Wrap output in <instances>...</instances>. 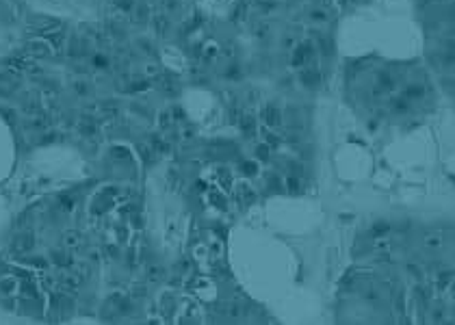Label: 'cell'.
Here are the masks:
<instances>
[{
    "label": "cell",
    "mask_w": 455,
    "mask_h": 325,
    "mask_svg": "<svg viewBox=\"0 0 455 325\" xmlns=\"http://www.w3.org/2000/svg\"><path fill=\"white\" fill-rule=\"evenodd\" d=\"M267 32H269V24H264V22H262V24L256 26V37H262V39H264V37H267Z\"/></svg>",
    "instance_id": "cell-25"
},
{
    "label": "cell",
    "mask_w": 455,
    "mask_h": 325,
    "mask_svg": "<svg viewBox=\"0 0 455 325\" xmlns=\"http://www.w3.org/2000/svg\"><path fill=\"white\" fill-rule=\"evenodd\" d=\"M94 65H96V67H100V69H104L106 65H109V61H106V57H102V54H96V57H94Z\"/></svg>",
    "instance_id": "cell-24"
},
{
    "label": "cell",
    "mask_w": 455,
    "mask_h": 325,
    "mask_svg": "<svg viewBox=\"0 0 455 325\" xmlns=\"http://www.w3.org/2000/svg\"><path fill=\"white\" fill-rule=\"evenodd\" d=\"M32 247H35V236L31 232H17L11 241V252L16 256H26Z\"/></svg>",
    "instance_id": "cell-1"
},
{
    "label": "cell",
    "mask_w": 455,
    "mask_h": 325,
    "mask_svg": "<svg viewBox=\"0 0 455 325\" xmlns=\"http://www.w3.org/2000/svg\"><path fill=\"white\" fill-rule=\"evenodd\" d=\"M59 206H61V211H63V212H72V208H74V199H72V197H67V195H61V199H59Z\"/></svg>",
    "instance_id": "cell-18"
},
{
    "label": "cell",
    "mask_w": 455,
    "mask_h": 325,
    "mask_svg": "<svg viewBox=\"0 0 455 325\" xmlns=\"http://www.w3.org/2000/svg\"><path fill=\"white\" fill-rule=\"evenodd\" d=\"M427 247H440V239L438 236H427Z\"/></svg>",
    "instance_id": "cell-26"
},
{
    "label": "cell",
    "mask_w": 455,
    "mask_h": 325,
    "mask_svg": "<svg viewBox=\"0 0 455 325\" xmlns=\"http://www.w3.org/2000/svg\"><path fill=\"white\" fill-rule=\"evenodd\" d=\"M134 16H137L139 22H146L147 16H150V9H147V4H146V2L134 4Z\"/></svg>",
    "instance_id": "cell-15"
},
{
    "label": "cell",
    "mask_w": 455,
    "mask_h": 325,
    "mask_svg": "<svg viewBox=\"0 0 455 325\" xmlns=\"http://www.w3.org/2000/svg\"><path fill=\"white\" fill-rule=\"evenodd\" d=\"M286 189H289L291 193L299 191V176H295V174H289V178H286Z\"/></svg>",
    "instance_id": "cell-16"
},
{
    "label": "cell",
    "mask_w": 455,
    "mask_h": 325,
    "mask_svg": "<svg viewBox=\"0 0 455 325\" xmlns=\"http://www.w3.org/2000/svg\"><path fill=\"white\" fill-rule=\"evenodd\" d=\"M52 262L57 264V267H63V269H69L72 267V258H69L67 249H54L52 252Z\"/></svg>",
    "instance_id": "cell-8"
},
{
    "label": "cell",
    "mask_w": 455,
    "mask_h": 325,
    "mask_svg": "<svg viewBox=\"0 0 455 325\" xmlns=\"http://www.w3.org/2000/svg\"><path fill=\"white\" fill-rule=\"evenodd\" d=\"M20 284L22 282L16 276H2L0 277V295L4 299H16L20 295Z\"/></svg>",
    "instance_id": "cell-4"
},
{
    "label": "cell",
    "mask_w": 455,
    "mask_h": 325,
    "mask_svg": "<svg viewBox=\"0 0 455 325\" xmlns=\"http://www.w3.org/2000/svg\"><path fill=\"white\" fill-rule=\"evenodd\" d=\"M50 54H54V48L44 39V37L32 39L26 44V57L29 59H46V57H50Z\"/></svg>",
    "instance_id": "cell-3"
},
{
    "label": "cell",
    "mask_w": 455,
    "mask_h": 325,
    "mask_svg": "<svg viewBox=\"0 0 455 325\" xmlns=\"http://www.w3.org/2000/svg\"><path fill=\"white\" fill-rule=\"evenodd\" d=\"M425 96V87L422 85H416V82H412V85H407V89L403 91V98H407L410 102L414 100H421V98Z\"/></svg>",
    "instance_id": "cell-11"
},
{
    "label": "cell",
    "mask_w": 455,
    "mask_h": 325,
    "mask_svg": "<svg viewBox=\"0 0 455 325\" xmlns=\"http://www.w3.org/2000/svg\"><path fill=\"white\" fill-rule=\"evenodd\" d=\"M152 24H154V31L159 32V35H165L167 29H169V17H167V13L152 16Z\"/></svg>",
    "instance_id": "cell-10"
},
{
    "label": "cell",
    "mask_w": 455,
    "mask_h": 325,
    "mask_svg": "<svg viewBox=\"0 0 455 325\" xmlns=\"http://www.w3.org/2000/svg\"><path fill=\"white\" fill-rule=\"evenodd\" d=\"M165 277V271H162L161 264H150L147 267V280L150 282H161Z\"/></svg>",
    "instance_id": "cell-13"
},
{
    "label": "cell",
    "mask_w": 455,
    "mask_h": 325,
    "mask_svg": "<svg viewBox=\"0 0 455 325\" xmlns=\"http://www.w3.org/2000/svg\"><path fill=\"white\" fill-rule=\"evenodd\" d=\"M256 159L258 161H269V156H271V146L269 143H260V146H256Z\"/></svg>",
    "instance_id": "cell-14"
},
{
    "label": "cell",
    "mask_w": 455,
    "mask_h": 325,
    "mask_svg": "<svg viewBox=\"0 0 455 325\" xmlns=\"http://www.w3.org/2000/svg\"><path fill=\"white\" fill-rule=\"evenodd\" d=\"M299 82L308 89H314V87L321 85V72L312 65H306V67L299 69Z\"/></svg>",
    "instance_id": "cell-5"
},
{
    "label": "cell",
    "mask_w": 455,
    "mask_h": 325,
    "mask_svg": "<svg viewBox=\"0 0 455 325\" xmlns=\"http://www.w3.org/2000/svg\"><path fill=\"white\" fill-rule=\"evenodd\" d=\"M239 126H241V130H243V134H247V137L256 134V130H258V124H256V119H254L252 115H243Z\"/></svg>",
    "instance_id": "cell-9"
},
{
    "label": "cell",
    "mask_w": 455,
    "mask_h": 325,
    "mask_svg": "<svg viewBox=\"0 0 455 325\" xmlns=\"http://www.w3.org/2000/svg\"><path fill=\"white\" fill-rule=\"evenodd\" d=\"M388 230H390V226L386 221H377V224L373 226V234H386Z\"/></svg>",
    "instance_id": "cell-22"
},
{
    "label": "cell",
    "mask_w": 455,
    "mask_h": 325,
    "mask_svg": "<svg viewBox=\"0 0 455 325\" xmlns=\"http://www.w3.org/2000/svg\"><path fill=\"white\" fill-rule=\"evenodd\" d=\"M24 262L31 264V267H37V269H46V267H48V262H46L44 258H39V256H37V258H29V260H24Z\"/></svg>",
    "instance_id": "cell-20"
},
{
    "label": "cell",
    "mask_w": 455,
    "mask_h": 325,
    "mask_svg": "<svg viewBox=\"0 0 455 325\" xmlns=\"http://www.w3.org/2000/svg\"><path fill=\"white\" fill-rule=\"evenodd\" d=\"M61 243L65 249H78L82 245V236H81V232H76V230H67L63 234Z\"/></svg>",
    "instance_id": "cell-6"
},
{
    "label": "cell",
    "mask_w": 455,
    "mask_h": 325,
    "mask_svg": "<svg viewBox=\"0 0 455 325\" xmlns=\"http://www.w3.org/2000/svg\"><path fill=\"white\" fill-rule=\"evenodd\" d=\"M310 20L312 22H325L327 20V16H325L323 9H314V11H310Z\"/></svg>",
    "instance_id": "cell-19"
},
{
    "label": "cell",
    "mask_w": 455,
    "mask_h": 325,
    "mask_svg": "<svg viewBox=\"0 0 455 325\" xmlns=\"http://www.w3.org/2000/svg\"><path fill=\"white\" fill-rule=\"evenodd\" d=\"M260 119H262V124L267 128L276 130V128L282 126V122H284V113H282L276 104H264L262 111H260Z\"/></svg>",
    "instance_id": "cell-2"
},
{
    "label": "cell",
    "mask_w": 455,
    "mask_h": 325,
    "mask_svg": "<svg viewBox=\"0 0 455 325\" xmlns=\"http://www.w3.org/2000/svg\"><path fill=\"white\" fill-rule=\"evenodd\" d=\"M241 169H243L247 176H256L258 174V165L256 162H252V161H243L241 162Z\"/></svg>",
    "instance_id": "cell-17"
},
{
    "label": "cell",
    "mask_w": 455,
    "mask_h": 325,
    "mask_svg": "<svg viewBox=\"0 0 455 325\" xmlns=\"http://www.w3.org/2000/svg\"><path fill=\"white\" fill-rule=\"evenodd\" d=\"M239 199H241V202H245V204H247V202H252V199H254V193H252V189H247V187H245V189H241V193H239Z\"/></svg>",
    "instance_id": "cell-23"
},
{
    "label": "cell",
    "mask_w": 455,
    "mask_h": 325,
    "mask_svg": "<svg viewBox=\"0 0 455 325\" xmlns=\"http://www.w3.org/2000/svg\"><path fill=\"white\" fill-rule=\"evenodd\" d=\"M161 7H162V13H171L178 9V2H176V0H162Z\"/></svg>",
    "instance_id": "cell-21"
},
{
    "label": "cell",
    "mask_w": 455,
    "mask_h": 325,
    "mask_svg": "<svg viewBox=\"0 0 455 325\" xmlns=\"http://www.w3.org/2000/svg\"><path fill=\"white\" fill-rule=\"evenodd\" d=\"M72 91H74L76 96L85 98V96H89V94H91V85L85 81V78H76V81L72 82Z\"/></svg>",
    "instance_id": "cell-12"
},
{
    "label": "cell",
    "mask_w": 455,
    "mask_h": 325,
    "mask_svg": "<svg viewBox=\"0 0 455 325\" xmlns=\"http://www.w3.org/2000/svg\"><path fill=\"white\" fill-rule=\"evenodd\" d=\"M85 52H87V41L85 39H81V37L69 39V44H67V54L69 57H82Z\"/></svg>",
    "instance_id": "cell-7"
}]
</instances>
